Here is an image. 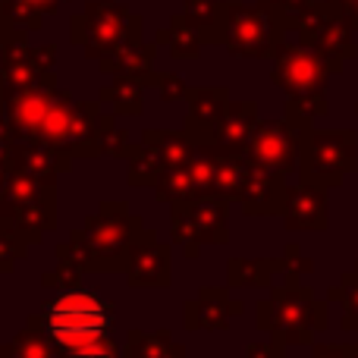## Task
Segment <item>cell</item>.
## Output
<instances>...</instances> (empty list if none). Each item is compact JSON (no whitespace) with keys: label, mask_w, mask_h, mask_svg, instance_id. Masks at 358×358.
<instances>
[{"label":"cell","mask_w":358,"mask_h":358,"mask_svg":"<svg viewBox=\"0 0 358 358\" xmlns=\"http://www.w3.org/2000/svg\"><path fill=\"white\" fill-rule=\"evenodd\" d=\"M6 107V129L13 142L41 145L73 157H101V101H79L76 94L57 88V73H50L31 92L0 94Z\"/></svg>","instance_id":"obj_1"},{"label":"cell","mask_w":358,"mask_h":358,"mask_svg":"<svg viewBox=\"0 0 358 358\" xmlns=\"http://www.w3.org/2000/svg\"><path fill=\"white\" fill-rule=\"evenodd\" d=\"M25 324L41 327L57 343L60 355H73L110 336L113 324H117V308L98 292L73 289L48 299L35 315H29Z\"/></svg>","instance_id":"obj_2"},{"label":"cell","mask_w":358,"mask_h":358,"mask_svg":"<svg viewBox=\"0 0 358 358\" xmlns=\"http://www.w3.org/2000/svg\"><path fill=\"white\" fill-rule=\"evenodd\" d=\"M286 35L289 29L283 16L261 6L258 0L255 3L220 0L214 25L204 31V44L227 48L233 57H245V60H273Z\"/></svg>","instance_id":"obj_3"},{"label":"cell","mask_w":358,"mask_h":358,"mask_svg":"<svg viewBox=\"0 0 358 358\" xmlns=\"http://www.w3.org/2000/svg\"><path fill=\"white\" fill-rule=\"evenodd\" d=\"M255 327L286 349L315 346V336L330 327V302L317 299L311 286L280 283L271 289V299L255 305Z\"/></svg>","instance_id":"obj_4"},{"label":"cell","mask_w":358,"mask_h":358,"mask_svg":"<svg viewBox=\"0 0 358 358\" xmlns=\"http://www.w3.org/2000/svg\"><path fill=\"white\" fill-rule=\"evenodd\" d=\"M142 217H136L126 201H101L94 214L85 217L79 236L88 248V271L126 273L132 248L145 236Z\"/></svg>","instance_id":"obj_5"},{"label":"cell","mask_w":358,"mask_h":358,"mask_svg":"<svg viewBox=\"0 0 358 358\" xmlns=\"http://www.w3.org/2000/svg\"><path fill=\"white\" fill-rule=\"evenodd\" d=\"M0 220L16 229L29 245H38L44 236L57 229V182L10 170L0 198Z\"/></svg>","instance_id":"obj_6"},{"label":"cell","mask_w":358,"mask_h":358,"mask_svg":"<svg viewBox=\"0 0 358 358\" xmlns=\"http://www.w3.org/2000/svg\"><path fill=\"white\" fill-rule=\"evenodd\" d=\"M358 167V136L352 129L311 126L299 138V179L317 189H336Z\"/></svg>","instance_id":"obj_7"},{"label":"cell","mask_w":358,"mask_h":358,"mask_svg":"<svg viewBox=\"0 0 358 358\" xmlns=\"http://www.w3.org/2000/svg\"><path fill=\"white\" fill-rule=\"evenodd\" d=\"M142 31V16L117 0H88L85 10L69 19V41L85 50L88 60L101 63L126 38Z\"/></svg>","instance_id":"obj_8"},{"label":"cell","mask_w":358,"mask_h":358,"mask_svg":"<svg viewBox=\"0 0 358 358\" xmlns=\"http://www.w3.org/2000/svg\"><path fill=\"white\" fill-rule=\"evenodd\" d=\"M340 63L327 60L324 54L305 48L302 41H283L280 50L273 54V85L283 88L286 98L302 101V98H317L324 94L330 76L340 73Z\"/></svg>","instance_id":"obj_9"},{"label":"cell","mask_w":358,"mask_h":358,"mask_svg":"<svg viewBox=\"0 0 358 358\" xmlns=\"http://www.w3.org/2000/svg\"><path fill=\"white\" fill-rule=\"evenodd\" d=\"M3 35V50H0V94H16V92H31L38 88L57 63V48L54 44H41L31 48L25 41V31L0 29Z\"/></svg>","instance_id":"obj_10"},{"label":"cell","mask_w":358,"mask_h":358,"mask_svg":"<svg viewBox=\"0 0 358 358\" xmlns=\"http://www.w3.org/2000/svg\"><path fill=\"white\" fill-rule=\"evenodd\" d=\"M352 31L355 29L346 22L343 10L334 3V0H315L311 10L305 13L302 25L296 29V41H302L305 48L317 50V54H324L327 60H334L343 66L346 60L358 57Z\"/></svg>","instance_id":"obj_11"},{"label":"cell","mask_w":358,"mask_h":358,"mask_svg":"<svg viewBox=\"0 0 358 358\" xmlns=\"http://www.w3.org/2000/svg\"><path fill=\"white\" fill-rule=\"evenodd\" d=\"M245 157L273 173H299V132L289 126V120H261Z\"/></svg>","instance_id":"obj_12"},{"label":"cell","mask_w":358,"mask_h":358,"mask_svg":"<svg viewBox=\"0 0 358 358\" xmlns=\"http://www.w3.org/2000/svg\"><path fill=\"white\" fill-rule=\"evenodd\" d=\"M126 283L132 289H167L173 283V252L157 239L155 229H145L138 245L132 248Z\"/></svg>","instance_id":"obj_13"},{"label":"cell","mask_w":358,"mask_h":358,"mask_svg":"<svg viewBox=\"0 0 358 358\" xmlns=\"http://www.w3.org/2000/svg\"><path fill=\"white\" fill-rule=\"evenodd\" d=\"M185 101H189V113H185L182 132L195 145L214 148V136H217V129H220L223 117H227L229 104H233V98H229V88L227 85L192 88Z\"/></svg>","instance_id":"obj_14"},{"label":"cell","mask_w":358,"mask_h":358,"mask_svg":"<svg viewBox=\"0 0 358 358\" xmlns=\"http://www.w3.org/2000/svg\"><path fill=\"white\" fill-rule=\"evenodd\" d=\"M245 305L229 296V286H201L195 299L182 302V327L195 330H227L229 317H239Z\"/></svg>","instance_id":"obj_15"},{"label":"cell","mask_w":358,"mask_h":358,"mask_svg":"<svg viewBox=\"0 0 358 358\" xmlns=\"http://www.w3.org/2000/svg\"><path fill=\"white\" fill-rule=\"evenodd\" d=\"M286 192H289V185H286L283 173H273V170L248 161L245 192H242V201H239L248 217H283Z\"/></svg>","instance_id":"obj_16"},{"label":"cell","mask_w":358,"mask_h":358,"mask_svg":"<svg viewBox=\"0 0 358 358\" xmlns=\"http://www.w3.org/2000/svg\"><path fill=\"white\" fill-rule=\"evenodd\" d=\"M283 227L286 229H311V233H324L330 227L327 214V189H317L311 182L299 179L286 192V208H283Z\"/></svg>","instance_id":"obj_17"},{"label":"cell","mask_w":358,"mask_h":358,"mask_svg":"<svg viewBox=\"0 0 358 358\" xmlns=\"http://www.w3.org/2000/svg\"><path fill=\"white\" fill-rule=\"evenodd\" d=\"M10 170L13 173L44 179V182H57L60 173H69V170H73V157L60 155V151L41 148V145L10 142Z\"/></svg>","instance_id":"obj_18"},{"label":"cell","mask_w":358,"mask_h":358,"mask_svg":"<svg viewBox=\"0 0 358 358\" xmlns=\"http://www.w3.org/2000/svg\"><path fill=\"white\" fill-rule=\"evenodd\" d=\"M258 123H261V117H258V104L255 101H233L220 129L214 136V148L220 155H245Z\"/></svg>","instance_id":"obj_19"},{"label":"cell","mask_w":358,"mask_h":358,"mask_svg":"<svg viewBox=\"0 0 358 358\" xmlns=\"http://www.w3.org/2000/svg\"><path fill=\"white\" fill-rule=\"evenodd\" d=\"M155 57H157V41H145L142 31L132 38H126L110 57L98 63V69L104 76H151L155 73Z\"/></svg>","instance_id":"obj_20"},{"label":"cell","mask_w":358,"mask_h":358,"mask_svg":"<svg viewBox=\"0 0 358 358\" xmlns=\"http://www.w3.org/2000/svg\"><path fill=\"white\" fill-rule=\"evenodd\" d=\"M157 73L151 76H117L113 82L98 88V101L107 104L120 117H142L145 110V88H155Z\"/></svg>","instance_id":"obj_21"},{"label":"cell","mask_w":358,"mask_h":358,"mask_svg":"<svg viewBox=\"0 0 358 358\" xmlns=\"http://www.w3.org/2000/svg\"><path fill=\"white\" fill-rule=\"evenodd\" d=\"M195 217L198 245H227L229 242V201L220 195H198L189 201Z\"/></svg>","instance_id":"obj_22"},{"label":"cell","mask_w":358,"mask_h":358,"mask_svg":"<svg viewBox=\"0 0 358 358\" xmlns=\"http://www.w3.org/2000/svg\"><path fill=\"white\" fill-rule=\"evenodd\" d=\"M66 0H0V29H13V31H31L41 29L44 16L60 13V6Z\"/></svg>","instance_id":"obj_23"},{"label":"cell","mask_w":358,"mask_h":358,"mask_svg":"<svg viewBox=\"0 0 358 358\" xmlns=\"http://www.w3.org/2000/svg\"><path fill=\"white\" fill-rule=\"evenodd\" d=\"M155 41H157V48H167L170 57H176V60H198V57H201V48H204L201 29H198L185 13L170 16V22L157 31Z\"/></svg>","instance_id":"obj_24"},{"label":"cell","mask_w":358,"mask_h":358,"mask_svg":"<svg viewBox=\"0 0 358 358\" xmlns=\"http://www.w3.org/2000/svg\"><path fill=\"white\" fill-rule=\"evenodd\" d=\"M283 273V258H229L227 261V286L242 289H273V277Z\"/></svg>","instance_id":"obj_25"},{"label":"cell","mask_w":358,"mask_h":358,"mask_svg":"<svg viewBox=\"0 0 358 358\" xmlns=\"http://www.w3.org/2000/svg\"><path fill=\"white\" fill-rule=\"evenodd\" d=\"M123 358H185V346L173 340V330H126Z\"/></svg>","instance_id":"obj_26"},{"label":"cell","mask_w":358,"mask_h":358,"mask_svg":"<svg viewBox=\"0 0 358 358\" xmlns=\"http://www.w3.org/2000/svg\"><path fill=\"white\" fill-rule=\"evenodd\" d=\"M142 142L157 155V161L164 164V170L189 164V157L195 155V148H198L185 132H170V129H145Z\"/></svg>","instance_id":"obj_27"},{"label":"cell","mask_w":358,"mask_h":358,"mask_svg":"<svg viewBox=\"0 0 358 358\" xmlns=\"http://www.w3.org/2000/svg\"><path fill=\"white\" fill-rule=\"evenodd\" d=\"M248 179V161L245 155H220L217 151V170H214V195H220L223 201H242Z\"/></svg>","instance_id":"obj_28"},{"label":"cell","mask_w":358,"mask_h":358,"mask_svg":"<svg viewBox=\"0 0 358 358\" xmlns=\"http://www.w3.org/2000/svg\"><path fill=\"white\" fill-rule=\"evenodd\" d=\"M0 358H60V349L41 327L25 324L10 343L0 346Z\"/></svg>","instance_id":"obj_29"},{"label":"cell","mask_w":358,"mask_h":358,"mask_svg":"<svg viewBox=\"0 0 358 358\" xmlns=\"http://www.w3.org/2000/svg\"><path fill=\"white\" fill-rule=\"evenodd\" d=\"M164 173V164L157 161V155L145 142L132 145L126 155V182L132 189H155L157 179Z\"/></svg>","instance_id":"obj_30"},{"label":"cell","mask_w":358,"mask_h":358,"mask_svg":"<svg viewBox=\"0 0 358 358\" xmlns=\"http://www.w3.org/2000/svg\"><path fill=\"white\" fill-rule=\"evenodd\" d=\"M155 198L161 204H182V201H192V198H198L189 167L182 164V167L164 170L161 179H157V185H155Z\"/></svg>","instance_id":"obj_31"},{"label":"cell","mask_w":358,"mask_h":358,"mask_svg":"<svg viewBox=\"0 0 358 358\" xmlns=\"http://www.w3.org/2000/svg\"><path fill=\"white\" fill-rule=\"evenodd\" d=\"M327 302H336L343 308V330L358 334V271H349L340 277V283L327 289Z\"/></svg>","instance_id":"obj_32"},{"label":"cell","mask_w":358,"mask_h":358,"mask_svg":"<svg viewBox=\"0 0 358 358\" xmlns=\"http://www.w3.org/2000/svg\"><path fill=\"white\" fill-rule=\"evenodd\" d=\"M98 148H101V155L123 157L126 161V155H129V148H132V138H129V132L117 123V117H107L104 113L101 129H98Z\"/></svg>","instance_id":"obj_33"},{"label":"cell","mask_w":358,"mask_h":358,"mask_svg":"<svg viewBox=\"0 0 358 358\" xmlns=\"http://www.w3.org/2000/svg\"><path fill=\"white\" fill-rule=\"evenodd\" d=\"M170 239L179 248L198 245V233H195V217H192L189 201L182 204H170Z\"/></svg>","instance_id":"obj_34"},{"label":"cell","mask_w":358,"mask_h":358,"mask_svg":"<svg viewBox=\"0 0 358 358\" xmlns=\"http://www.w3.org/2000/svg\"><path fill=\"white\" fill-rule=\"evenodd\" d=\"M29 248L31 245L16 233V229H10L3 220H0V273H10L19 261H25Z\"/></svg>","instance_id":"obj_35"},{"label":"cell","mask_w":358,"mask_h":358,"mask_svg":"<svg viewBox=\"0 0 358 358\" xmlns=\"http://www.w3.org/2000/svg\"><path fill=\"white\" fill-rule=\"evenodd\" d=\"M82 280H85V271H82L79 264H73V261H57L54 271L41 273V286H48V289H54V292L79 289Z\"/></svg>","instance_id":"obj_36"},{"label":"cell","mask_w":358,"mask_h":358,"mask_svg":"<svg viewBox=\"0 0 358 358\" xmlns=\"http://www.w3.org/2000/svg\"><path fill=\"white\" fill-rule=\"evenodd\" d=\"M258 3L267 6V10H273V13H280V16H283V22H286V29L296 31L299 25H302L305 13L311 10V3H315V0H258Z\"/></svg>","instance_id":"obj_37"},{"label":"cell","mask_w":358,"mask_h":358,"mask_svg":"<svg viewBox=\"0 0 358 358\" xmlns=\"http://www.w3.org/2000/svg\"><path fill=\"white\" fill-rule=\"evenodd\" d=\"M311 271H315V261L305 258L296 242H289V245L283 248V280L286 283H302V277Z\"/></svg>","instance_id":"obj_38"},{"label":"cell","mask_w":358,"mask_h":358,"mask_svg":"<svg viewBox=\"0 0 358 358\" xmlns=\"http://www.w3.org/2000/svg\"><path fill=\"white\" fill-rule=\"evenodd\" d=\"M155 88H157V94H161L164 104H176V101H185V98H189V92H192L189 82H185L182 76H176V73H157Z\"/></svg>","instance_id":"obj_39"},{"label":"cell","mask_w":358,"mask_h":358,"mask_svg":"<svg viewBox=\"0 0 358 358\" xmlns=\"http://www.w3.org/2000/svg\"><path fill=\"white\" fill-rule=\"evenodd\" d=\"M217 6H220V0H182V13L198 25V29H201V35L214 25Z\"/></svg>","instance_id":"obj_40"},{"label":"cell","mask_w":358,"mask_h":358,"mask_svg":"<svg viewBox=\"0 0 358 358\" xmlns=\"http://www.w3.org/2000/svg\"><path fill=\"white\" fill-rule=\"evenodd\" d=\"M286 110L315 123V120L327 117V113H330V104H327V98H324V94H317V98H302V101H292V98H289V101H286Z\"/></svg>","instance_id":"obj_41"},{"label":"cell","mask_w":358,"mask_h":358,"mask_svg":"<svg viewBox=\"0 0 358 358\" xmlns=\"http://www.w3.org/2000/svg\"><path fill=\"white\" fill-rule=\"evenodd\" d=\"M60 358H123V346H120V340H113V336H104V340H98L94 346L82 349V352L60 355Z\"/></svg>","instance_id":"obj_42"},{"label":"cell","mask_w":358,"mask_h":358,"mask_svg":"<svg viewBox=\"0 0 358 358\" xmlns=\"http://www.w3.org/2000/svg\"><path fill=\"white\" fill-rule=\"evenodd\" d=\"M286 346L277 340H258V343H248L245 358H283Z\"/></svg>","instance_id":"obj_43"},{"label":"cell","mask_w":358,"mask_h":358,"mask_svg":"<svg viewBox=\"0 0 358 358\" xmlns=\"http://www.w3.org/2000/svg\"><path fill=\"white\" fill-rule=\"evenodd\" d=\"M349 346L352 343H315L311 358H349Z\"/></svg>","instance_id":"obj_44"},{"label":"cell","mask_w":358,"mask_h":358,"mask_svg":"<svg viewBox=\"0 0 358 358\" xmlns=\"http://www.w3.org/2000/svg\"><path fill=\"white\" fill-rule=\"evenodd\" d=\"M10 136L0 138V198H3V189H6V179H10Z\"/></svg>","instance_id":"obj_45"},{"label":"cell","mask_w":358,"mask_h":358,"mask_svg":"<svg viewBox=\"0 0 358 358\" xmlns=\"http://www.w3.org/2000/svg\"><path fill=\"white\" fill-rule=\"evenodd\" d=\"M343 16H346V22H349V25H352V29H358V0H355V3H352V6H349V10H346V13H343Z\"/></svg>","instance_id":"obj_46"},{"label":"cell","mask_w":358,"mask_h":358,"mask_svg":"<svg viewBox=\"0 0 358 358\" xmlns=\"http://www.w3.org/2000/svg\"><path fill=\"white\" fill-rule=\"evenodd\" d=\"M3 136H10V129H6V107H3V101H0V138Z\"/></svg>","instance_id":"obj_47"},{"label":"cell","mask_w":358,"mask_h":358,"mask_svg":"<svg viewBox=\"0 0 358 358\" xmlns=\"http://www.w3.org/2000/svg\"><path fill=\"white\" fill-rule=\"evenodd\" d=\"M334 3H336V6H340V10H343V13H346V10H349V6H352V3H355V0H334Z\"/></svg>","instance_id":"obj_48"},{"label":"cell","mask_w":358,"mask_h":358,"mask_svg":"<svg viewBox=\"0 0 358 358\" xmlns=\"http://www.w3.org/2000/svg\"><path fill=\"white\" fill-rule=\"evenodd\" d=\"M349 358H358V343H352V346H349Z\"/></svg>","instance_id":"obj_49"},{"label":"cell","mask_w":358,"mask_h":358,"mask_svg":"<svg viewBox=\"0 0 358 358\" xmlns=\"http://www.w3.org/2000/svg\"><path fill=\"white\" fill-rule=\"evenodd\" d=\"M0 50H3V35H0Z\"/></svg>","instance_id":"obj_50"},{"label":"cell","mask_w":358,"mask_h":358,"mask_svg":"<svg viewBox=\"0 0 358 358\" xmlns=\"http://www.w3.org/2000/svg\"><path fill=\"white\" fill-rule=\"evenodd\" d=\"M355 271H358V261H355Z\"/></svg>","instance_id":"obj_51"},{"label":"cell","mask_w":358,"mask_h":358,"mask_svg":"<svg viewBox=\"0 0 358 358\" xmlns=\"http://www.w3.org/2000/svg\"><path fill=\"white\" fill-rule=\"evenodd\" d=\"M355 113H358V104H355Z\"/></svg>","instance_id":"obj_52"},{"label":"cell","mask_w":358,"mask_h":358,"mask_svg":"<svg viewBox=\"0 0 358 358\" xmlns=\"http://www.w3.org/2000/svg\"><path fill=\"white\" fill-rule=\"evenodd\" d=\"M283 358H289V355H283Z\"/></svg>","instance_id":"obj_53"}]
</instances>
